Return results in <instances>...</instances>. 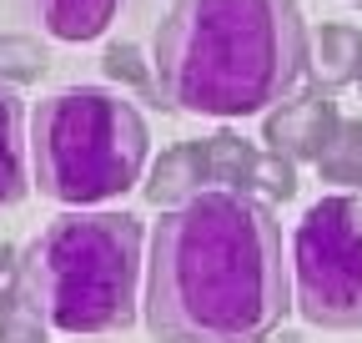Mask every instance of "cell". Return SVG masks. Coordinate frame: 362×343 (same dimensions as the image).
Here are the masks:
<instances>
[{
    "label": "cell",
    "mask_w": 362,
    "mask_h": 343,
    "mask_svg": "<svg viewBox=\"0 0 362 343\" xmlns=\"http://www.w3.org/2000/svg\"><path fill=\"white\" fill-rule=\"evenodd\" d=\"M151 152L146 116L101 86H66L30 116V167L40 197L90 207L141 182Z\"/></svg>",
    "instance_id": "obj_4"
},
{
    "label": "cell",
    "mask_w": 362,
    "mask_h": 343,
    "mask_svg": "<svg viewBox=\"0 0 362 343\" xmlns=\"http://www.w3.org/2000/svg\"><path fill=\"white\" fill-rule=\"evenodd\" d=\"M292 308L312 328L362 333V192H332L292 232Z\"/></svg>",
    "instance_id": "obj_5"
},
{
    "label": "cell",
    "mask_w": 362,
    "mask_h": 343,
    "mask_svg": "<svg viewBox=\"0 0 362 343\" xmlns=\"http://www.w3.org/2000/svg\"><path fill=\"white\" fill-rule=\"evenodd\" d=\"M35 11L56 40H96L116 21L121 0H35Z\"/></svg>",
    "instance_id": "obj_10"
},
{
    "label": "cell",
    "mask_w": 362,
    "mask_h": 343,
    "mask_svg": "<svg viewBox=\"0 0 362 343\" xmlns=\"http://www.w3.org/2000/svg\"><path fill=\"white\" fill-rule=\"evenodd\" d=\"M211 192V172H206V147L202 142H181L171 152H161V162L151 167V182H146V202L151 207H181Z\"/></svg>",
    "instance_id": "obj_8"
},
{
    "label": "cell",
    "mask_w": 362,
    "mask_h": 343,
    "mask_svg": "<svg viewBox=\"0 0 362 343\" xmlns=\"http://www.w3.org/2000/svg\"><path fill=\"white\" fill-rule=\"evenodd\" d=\"M141 223L131 212H61L21 247V288L61 333H121L136 323Z\"/></svg>",
    "instance_id": "obj_3"
},
{
    "label": "cell",
    "mask_w": 362,
    "mask_h": 343,
    "mask_svg": "<svg viewBox=\"0 0 362 343\" xmlns=\"http://www.w3.org/2000/svg\"><path fill=\"white\" fill-rule=\"evenodd\" d=\"M51 56H45L40 40L21 35V30H0V86H25V81H40Z\"/></svg>",
    "instance_id": "obj_13"
},
{
    "label": "cell",
    "mask_w": 362,
    "mask_h": 343,
    "mask_svg": "<svg viewBox=\"0 0 362 343\" xmlns=\"http://www.w3.org/2000/svg\"><path fill=\"white\" fill-rule=\"evenodd\" d=\"M287 308L292 268L267 197L211 187L161 212L146 263L156 343H267Z\"/></svg>",
    "instance_id": "obj_1"
},
{
    "label": "cell",
    "mask_w": 362,
    "mask_h": 343,
    "mask_svg": "<svg viewBox=\"0 0 362 343\" xmlns=\"http://www.w3.org/2000/svg\"><path fill=\"white\" fill-rule=\"evenodd\" d=\"M317 172H322V182L362 192V121H342L337 126L332 142L322 147V157H317Z\"/></svg>",
    "instance_id": "obj_12"
},
{
    "label": "cell",
    "mask_w": 362,
    "mask_h": 343,
    "mask_svg": "<svg viewBox=\"0 0 362 343\" xmlns=\"http://www.w3.org/2000/svg\"><path fill=\"white\" fill-rule=\"evenodd\" d=\"M151 66L161 106L237 121L292 96L312 35L297 0H176L156 26Z\"/></svg>",
    "instance_id": "obj_2"
},
{
    "label": "cell",
    "mask_w": 362,
    "mask_h": 343,
    "mask_svg": "<svg viewBox=\"0 0 362 343\" xmlns=\"http://www.w3.org/2000/svg\"><path fill=\"white\" fill-rule=\"evenodd\" d=\"M25 147H21V96L0 86V207L25 197Z\"/></svg>",
    "instance_id": "obj_11"
},
{
    "label": "cell",
    "mask_w": 362,
    "mask_h": 343,
    "mask_svg": "<svg viewBox=\"0 0 362 343\" xmlns=\"http://www.w3.org/2000/svg\"><path fill=\"white\" fill-rule=\"evenodd\" d=\"M357 81H362V71H357Z\"/></svg>",
    "instance_id": "obj_19"
},
{
    "label": "cell",
    "mask_w": 362,
    "mask_h": 343,
    "mask_svg": "<svg viewBox=\"0 0 362 343\" xmlns=\"http://www.w3.org/2000/svg\"><path fill=\"white\" fill-rule=\"evenodd\" d=\"M206 147V172H211V187L226 192H262L267 202H287L297 192V162L277 157V152H257L252 142H242L237 132H216L202 137Z\"/></svg>",
    "instance_id": "obj_6"
},
{
    "label": "cell",
    "mask_w": 362,
    "mask_h": 343,
    "mask_svg": "<svg viewBox=\"0 0 362 343\" xmlns=\"http://www.w3.org/2000/svg\"><path fill=\"white\" fill-rule=\"evenodd\" d=\"M45 323L40 308L30 303L25 288H11L0 293V343H45Z\"/></svg>",
    "instance_id": "obj_14"
},
{
    "label": "cell",
    "mask_w": 362,
    "mask_h": 343,
    "mask_svg": "<svg viewBox=\"0 0 362 343\" xmlns=\"http://www.w3.org/2000/svg\"><path fill=\"white\" fill-rule=\"evenodd\" d=\"M272 343H302V338L297 333H282V338H272Z\"/></svg>",
    "instance_id": "obj_17"
},
{
    "label": "cell",
    "mask_w": 362,
    "mask_h": 343,
    "mask_svg": "<svg viewBox=\"0 0 362 343\" xmlns=\"http://www.w3.org/2000/svg\"><path fill=\"white\" fill-rule=\"evenodd\" d=\"M337 126H342V116H337L332 91L317 86V91L292 96V101H282V106L267 111L262 142H267V152H277V157H287V162H312V167H317V157H322V147L332 142Z\"/></svg>",
    "instance_id": "obj_7"
},
{
    "label": "cell",
    "mask_w": 362,
    "mask_h": 343,
    "mask_svg": "<svg viewBox=\"0 0 362 343\" xmlns=\"http://www.w3.org/2000/svg\"><path fill=\"white\" fill-rule=\"evenodd\" d=\"M352 6H362V0H352Z\"/></svg>",
    "instance_id": "obj_18"
},
{
    "label": "cell",
    "mask_w": 362,
    "mask_h": 343,
    "mask_svg": "<svg viewBox=\"0 0 362 343\" xmlns=\"http://www.w3.org/2000/svg\"><path fill=\"white\" fill-rule=\"evenodd\" d=\"M21 288V252L11 242H0V293Z\"/></svg>",
    "instance_id": "obj_16"
},
{
    "label": "cell",
    "mask_w": 362,
    "mask_h": 343,
    "mask_svg": "<svg viewBox=\"0 0 362 343\" xmlns=\"http://www.w3.org/2000/svg\"><path fill=\"white\" fill-rule=\"evenodd\" d=\"M307 71L317 76L322 91H337V86L357 81V71H362V30L357 26H342V21L322 26L317 40H312V66Z\"/></svg>",
    "instance_id": "obj_9"
},
{
    "label": "cell",
    "mask_w": 362,
    "mask_h": 343,
    "mask_svg": "<svg viewBox=\"0 0 362 343\" xmlns=\"http://www.w3.org/2000/svg\"><path fill=\"white\" fill-rule=\"evenodd\" d=\"M101 66H106V76H111V81H126V86H136V91H156V66H146V61H141V51L126 46V40L106 46Z\"/></svg>",
    "instance_id": "obj_15"
}]
</instances>
